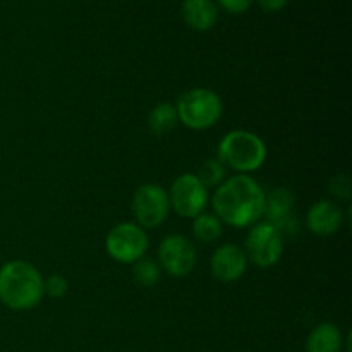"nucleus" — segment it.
<instances>
[{"instance_id":"obj_2","label":"nucleus","mask_w":352,"mask_h":352,"mask_svg":"<svg viewBox=\"0 0 352 352\" xmlns=\"http://www.w3.org/2000/svg\"><path fill=\"white\" fill-rule=\"evenodd\" d=\"M43 296V277L34 265L12 260L0 267V302L3 306L26 311L40 305Z\"/></svg>"},{"instance_id":"obj_19","label":"nucleus","mask_w":352,"mask_h":352,"mask_svg":"<svg viewBox=\"0 0 352 352\" xmlns=\"http://www.w3.org/2000/svg\"><path fill=\"white\" fill-rule=\"evenodd\" d=\"M43 291L54 299L64 298L67 294V280L62 275H50L48 278H43Z\"/></svg>"},{"instance_id":"obj_10","label":"nucleus","mask_w":352,"mask_h":352,"mask_svg":"<svg viewBox=\"0 0 352 352\" xmlns=\"http://www.w3.org/2000/svg\"><path fill=\"white\" fill-rule=\"evenodd\" d=\"M294 203V192L287 188H275L272 189L270 195L265 196L263 217H267V222L277 227L282 236L294 234L299 229L298 220L292 213Z\"/></svg>"},{"instance_id":"obj_9","label":"nucleus","mask_w":352,"mask_h":352,"mask_svg":"<svg viewBox=\"0 0 352 352\" xmlns=\"http://www.w3.org/2000/svg\"><path fill=\"white\" fill-rule=\"evenodd\" d=\"M170 208L182 219H195L208 205V189L201 184L196 174H182L172 182Z\"/></svg>"},{"instance_id":"obj_17","label":"nucleus","mask_w":352,"mask_h":352,"mask_svg":"<svg viewBox=\"0 0 352 352\" xmlns=\"http://www.w3.org/2000/svg\"><path fill=\"white\" fill-rule=\"evenodd\" d=\"M133 275L134 280L141 285V287H155L160 282V265L151 258H141L136 263H133Z\"/></svg>"},{"instance_id":"obj_22","label":"nucleus","mask_w":352,"mask_h":352,"mask_svg":"<svg viewBox=\"0 0 352 352\" xmlns=\"http://www.w3.org/2000/svg\"><path fill=\"white\" fill-rule=\"evenodd\" d=\"M258 2H260V6L263 7L265 10H270V12H274V10H280L282 7L289 2V0H258Z\"/></svg>"},{"instance_id":"obj_12","label":"nucleus","mask_w":352,"mask_h":352,"mask_svg":"<svg viewBox=\"0 0 352 352\" xmlns=\"http://www.w3.org/2000/svg\"><path fill=\"white\" fill-rule=\"evenodd\" d=\"M344 212L336 201L320 199L306 213V227L315 236L329 237L333 236L344 223Z\"/></svg>"},{"instance_id":"obj_5","label":"nucleus","mask_w":352,"mask_h":352,"mask_svg":"<svg viewBox=\"0 0 352 352\" xmlns=\"http://www.w3.org/2000/svg\"><path fill=\"white\" fill-rule=\"evenodd\" d=\"M150 239L143 227L133 222H122L112 227L105 237V250L112 260L133 265L146 254Z\"/></svg>"},{"instance_id":"obj_18","label":"nucleus","mask_w":352,"mask_h":352,"mask_svg":"<svg viewBox=\"0 0 352 352\" xmlns=\"http://www.w3.org/2000/svg\"><path fill=\"white\" fill-rule=\"evenodd\" d=\"M227 167L219 160V158H208L205 164L199 167V170L196 172V177L201 181V184L206 189L210 188H219L223 181H226Z\"/></svg>"},{"instance_id":"obj_1","label":"nucleus","mask_w":352,"mask_h":352,"mask_svg":"<svg viewBox=\"0 0 352 352\" xmlns=\"http://www.w3.org/2000/svg\"><path fill=\"white\" fill-rule=\"evenodd\" d=\"M265 196L260 184L246 174L227 177L212 196V206L220 222L236 229L253 227L265 212Z\"/></svg>"},{"instance_id":"obj_13","label":"nucleus","mask_w":352,"mask_h":352,"mask_svg":"<svg viewBox=\"0 0 352 352\" xmlns=\"http://www.w3.org/2000/svg\"><path fill=\"white\" fill-rule=\"evenodd\" d=\"M182 17L196 31H206L215 26L219 9L213 0H182Z\"/></svg>"},{"instance_id":"obj_16","label":"nucleus","mask_w":352,"mask_h":352,"mask_svg":"<svg viewBox=\"0 0 352 352\" xmlns=\"http://www.w3.org/2000/svg\"><path fill=\"white\" fill-rule=\"evenodd\" d=\"M192 234L199 243L212 244L222 237L223 223L215 213H199L192 219Z\"/></svg>"},{"instance_id":"obj_14","label":"nucleus","mask_w":352,"mask_h":352,"mask_svg":"<svg viewBox=\"0 0 352 352\" xmlns=\"http://www.w3.org/2000/svg\"><path fill=\"white\" fill-rule=\"evenodd\" d=\"M342 332L333 323H322L315 327L306 340V352H340L342 351Z\"/></svg>"},{"instance_id":"obj_3","label":"nucleus","mask_w":352,"mask_h":352,"mask_svg":"<svg viewBox=\"0 0 352 352\" xmlns=\"http://www.w3.org/2000/svg\"><path fill=\"white\" fill-rule=\"evenodd\" d=\"M219 158L226 167L241 174L258 170L267 160V144L251 131L236 129L227 133L219 143Z\"/></svg>"},{"instance_id":"obj_4","label":"nucleus","mask_w":352,"mask_h":352,"mask_svg":"<svg viewBox=\"0 0 352 352\" xmlns=\"http://www.w3.org/2000/svg\"><path fill=\"white\" fill-rule=\"evenodd\" d=\"M179 122L192 131H205L215 126L223 112V103L208 88H192L182 93L175 103Z\"/></svg>"},{"instance_id":"obj_7","label":"nucleus","mask_w":352,"mask_h":352,"mask_svg":"<svg viewBox=\"0 0 352 352\" xmlns=\"http://www.w3.org/2000/svg\"><path fill=\"white\" fill-rule=\"evenodd\" d=\"M131 210H133L138 226L143 227L144 230L157 229L162 223H165L170 213L168 192L158 184H151V182L141 184L134 191Z\"/></svg>"},{"instance_id":"obj_20","label":"nucleus","mask_w":352,"mask_h":352,"mask_svg":"<svg viewBox=\"0 0 352 352\" xmlns=\"http://www.w3.org/2000/svg\"><path fill=\"white\" fill-rule=\"evenodd\" d=\"M330 192L339 199H349L351 198V179L346 174H339L332 179L330 182Z\"/></svg>"},{"instance_id":"obj_11","label":"nucleus","mask_w":352,"mask_h":352,"mask_svg":"<svg viewBox=\"0 0 352 352\" xmlns=\"http://www.w3.org/2000/svg\"><path fill=\"white\" fill-rule=\"evenodd\" d=\"M248 263L250 261H248L243 248L229 243L222 244L213 251L212 258H210V270H212L213 277L219 278L220 282L230 284V282H236L243 277Z\"/></svg>"},{"instance_id":"obj_15","label":"nucleus","mask_w":352,"mask_h":352,"mask_svg":"<svg viewBox=\"0 0 352 352\" xmlns=\"http://www.w3.org/2000/svg\"><path fill=\"white\" fill-rule=\"evenodd\" d=\"M177 110L170 102H160L153 107L148 117V126L155 136H167L175 126H177Z\"/></svg>"},{"instance_id":"obj_6","label":"nucleus","mask_w":352,"mask_h":352,"mask_svg":"<svg viewBox=\"0 0 352 352\" xmlns=\"http://www.w3.org/2000/svg\"><path fill=\"white\" fill-rule=\"evenodd\" d=\"M248 261L260 268H270L280 261L284 254V236L270 222H258L251 227L244 248Z\"/></svg>"},{"instance_id":"obj_21","label":"nucleus","mask_w":352,"mask_h":352,"mask_svg":"<svg viewBox=\"0 0 352 352\" xmlns=\"http://www.w3.org/2000/svg\"><path fill=\"white\" fill-rule=\"evenodd\" d=\"M219 3L223 7V9L229 10V12L241 14V12H246V10L250 9L253 0H219Z\"/></svg>"},{"instance_id":"obj_8","label":"nucleus","mask_w":352,"mask_h":352,"mask_svg":"<svg viewBox=\"0 0 352 352\" xmlns=\"http://www.w3.org/2000/svg\"><path fill=\"white\" fill-rule=\"evenodd\" d=\"M198 251L182 234H170L158 246V265L170 277H188L196 267Z\"/></svg>"}]
</instances>
